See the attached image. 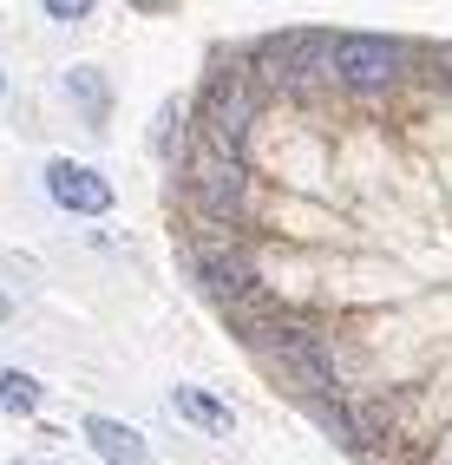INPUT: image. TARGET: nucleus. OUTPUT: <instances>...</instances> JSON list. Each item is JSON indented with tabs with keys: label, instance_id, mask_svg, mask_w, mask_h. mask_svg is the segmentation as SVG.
Listing matches in <instances>:
<instances>
[{
	"label": "nucleus",
	"instance_id": "1",
	"mask_svg": "<svg viewBox=\"0 0 452 465\" xmlns=\"http://www.w3.org/2000/svg\"><path fill=\"white\" fill-rule=\"evenodd\" d=\"M243 341L276 367V374L301 393H341V367H335V348L309 328V322H282V315H269V322H250Z\"/></svg>",
	"mask_w": 452,
	"mask_h": 465
},
{
	"label": "nucleus",
	"instance_id": "2",
	"mask_svg": "<svg viewBox=\"0 0 452 465\" xmlns=\"http://www.w3.org/2000/svg\"><path fill=\"white\" fill-rule=\"evenodd\" d=\"M328 53H335V34H309V26H289V34H269L256 46V79L262 85H282L289 99H309V92H321L328 73Z\"/></svg>",
	"mask_w": 452,
	"mask_h": 465
},
{
	"label": "nucleus",
	"instance_id": "3",
	"mask_svg": "<svg viewBox=\"0 0 452 465\" xmlns=\"http://www.w3.org/2000/svg\"><path fill=\"white\" fill-rule=\"evenodd\" d=\"M197 125H203V138L217 144V151H243L250 144V132H256V112H262V79H256V66L243 73V66H223L217 79L203 85V99H197Z\"/></svg>",
	"mask_w": 452,
	"mask_h": 465
},
{
	"label": "nucleus",
	"instance_id": "4",
	"mask_svg": "<svg viewBox=\"0 0 452 465\" xmlns=\"http://www.w3.org/2000/svg\"><path fill=\"white\" fill-rule=\"evenodd\" d=\"M328 73H335V85L374 99V92H394L407 79V46L387 34H341L335 53H328Z\"/></svg>",
	"mask_w": 452,
	"mask_h": 465
},
{
	"label": "nucleus",
	"instance_id": "5",
	"mask_svg": "<svg viewBox=\"0 0 452 465\" xmlns=\"http://www.w3.org/2000/svg\"><path fill=\"white\" fill-rule=\"evenodd\" d=\"M40 183H46V197L66 210V216H105L118 203L112 177L93 171V164H79V158H46L40 164Z\"/></svg>",
	"mask_w": 452,
	"mask_h": 465
},
{
	"label": "nucleus",
	"instance_id": "6",
	"mask_svg": "<svg viewBox=\"0 0 452 465\" xmlns=\"http://www.w3.org/2000/svg\"><path fill=\"white\" fill-rule=\"evenodd\" d=\"M191 269H197V289H203L210 302H217L223 315H250V308L262 302V282H256V269H250L243 256H236V250H203Z\"/></svg>",
	"mask_w": 452,
	"mask_h": 465
},
{
	"label": "nucleus",
	"instance_id": "7",
	"mask_svg": "<svg viewBox=\"0 0 452 465\" xmlns=\"http://www.w3.org/2000/svg\"><path fill=\"white\" fill-rule=\"evenodd\" d=\"M197 203L203 216H217V223H236V216L250 210V171L236 151H217L210 164H197Z\"/></svg>",
	"mask_w": 452,
	"mask_h": 465
},
{
	"label": "nucleus",
	"instance_id": "8",
	"mask_svg": "<svg viewBox=\"0 0 452 465\" xmlns=\"http://www.w3.org/2000/svg\"><path fill=\"white\" fill-rule=\"evenodd\" d=\"M79 432H85V446H93L99 465H158V459H151V440L132 420H118V413H93Z\"/></svg>",
	"mask_w": 452,
	"mask_h": 465
},
{
	"label": "nucleus",
	"instance_id": "9",
	"mask_svg": "<svg viewBox=\"0 0 452 465\" xmlns=\"http://www.w3.org/2000/svg\"><path fill=\"white\" fill-rule=\"evenodd\" d=\"M59 92L79 105L85 125H105V112H112V79L93 66V59H79V66H66V79H59Z\"/></svg>",
	"mask_w": 452,
	"mask_h": 465
},
{
	"label": "nucleus",
	"instance_id": "10",
	"mask_svg": "<svg viewBox=\"0 0 452 465\" xmlns=\"http://www.w3.org/2000/svg\"><path fill=\"white\" fill-rule=\"evenodd\" d=\"M171 407H177V420L203 426L210 440H230V432H236V413L223 407L217 393H203V387H171Z\"/></svg>",
	"mask_w": 452,
	"mask_h": 465
},
{
	"label": "nucleus",
	"instance_id": "11",
	"mask_svg": "<svg viewBox=\"0 0 452 465\" xmlns=\"http://www.w3.org/2000/svg\"><path fill=\"white\" fill-rule=\"evenodd\" d=\"M40 407H46V387L26 374V367H0V413L26 420V413H40Z\"/></svg>",
	"mask_w": 452,
	"mask_h": 465
},
{
	"label": "nucleus",
	"instance_id": "12",
	"mask_svg": "<svg viewBox=\"0 0 452 465\" xmlns=\"http://www.w3.org/2000/svg\"><path fill=\"white\" fill-rule=\"evenodd\" d=\"M177 138H184V99H171L164 112H158V151L177 164Z\"/></svg>",
	"mask_w": 452,
	"mask_h": 465
},
{
	"label": "nucleus",
	"instance_id": "13",
	"mask_svg": "<svg viewBox=\"0 0 452 465\" xmlns=\"http://www.w3.org/2000/svg\"><path fill=\"white\" fill-rule=\"evenodd\" d=\"M93 7H99V0H40V14H46L53 26H79V20H93Z\"/></svg>",
	"mask_w": 452,
	"mask_h": 465
},
{
	"label": "nucleus",
	"instance_id": "14",
	"mask_svg": "<svg viewBox=\"0 0 452 465\" xmlns=\"http://www.w3.org/2000/svg\"><path fill=\"white\" fill-rule=\"evenodd\" d=\"M132 14H177V0H125Z\"/></svg>",
	"mask_w": 452,
	"mask_h": 465
},
{
	"label": "nucleus",
	"instance_id": "15",
	"mask_svg": "<svg viewBox=\"0 0 452 465\" xmlns=\"http://www.w3.org/2000/svg\"><path fill=\"white\" fill-rule=\"evenodd\" d=\"M433 59H439V79H446V85H452V46H439V53H433Z\"/></svg>",
	"mask_w": 452,
	"mask_h": 465
},
{
	"label": "nucleus",
	"instance_id": "16",
	"mask_svg": "<svg viewBox=\"0 0 452 465\" xmlns=\"http://www.w3.org/2000/svg\"><path fill=\"white\" fill-rule=\"evenodd\" d=\"M7 315H14V302H7V295H0V322H7Z\"/></svg>",
	"mask_w": 452,
	"mask_h": 465
},
{
	"label": "nucleus",
	"instance_id": "17",
	"mask_svg": "<svg viewBox=\"0 0 452 465\" xmlns=\"http://www.w3.org/2000/svg\"><path fill=\"white\" fill-rule=\"evenodd\" d=\"M0 99H7V73H0Z\"/></svg>",
	"mask_w": 452,
	"mask_h": 465
}]
</instances>
